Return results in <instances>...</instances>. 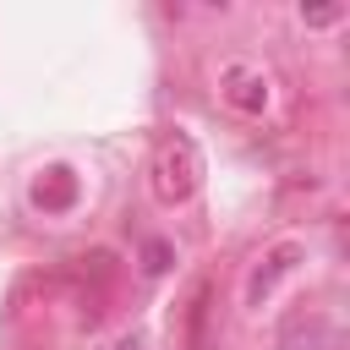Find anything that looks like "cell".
Instances as JSON below:
<instances>
[{"label": "cell", "instance_id": "1", "mask_svg": "<svg viewBox=\"0 0 350 350\" xmlns=\"http://www.w3.org/2000/svg\"><path fill=\"white\" fill-rule=\"evenodd\" d=\"M148 175H153V197H159L164 208L186 202V197L202 186V153H197V142H191L186 131H164V137L153 142Z\"/></svg>", "mask_w": 350, "mask_h": 350}, {"label": "cell", "instance_id": "2", "mask_svg": "<svg viewBox=\"0 0 350 350\" xmlns=\"http://www.w3.org/2000/svg\"><path fill=\"white\" fill-rule=\"evenodd\" d=\"M219 88H224V98H230L235 109H246V115H262V109H268V77H262L257 66H224V71H219Z\"/></svg>", "mask_w": 350, "mask_h": 350}, {"label": "cell", "instance_id": "3", "mask_svg": "<svg viewBox=\"0 0 350 350\" xmlns=\"http://www.w3.org/2000/svg\"><path fill=\"white\" fill-rule=\"evenodd\" d=\"M295 262H301V246H295V241H279V246L252 268V279H246V306H262V301L273 295V284H279Z\"/></svg>", "mask_w": 350, "mask_h": 350}, {"label": "cell", "instance_id": "4", "mask_svg": "<svg viewBox=\"0 0 350 350\" xmlns=\"http://www.w3.org/2000/svg\"><path fill=\"white\" fill-rule=\"evenodd\" d=\"M27 197H33V208H38V213H66V208L77 202V175H71L66 164H49V170L33 180V191H27Z\"/></svg>", "mask_w": 350, "mask_h": 350}, {"label": "cell", "instance_id": "5", "mask_svg": "<svg viewBox=\"0 0 350 350\" xmlns=\"http://www.w3.org/2000/svg\"><path fill=\"white\" fill-rule=\"evenodd\" d=\"M301 22L306 27H334V22H345V5H301Z\"/></svg>", "mask_w": 350, "mask_h": 350}, {"label": "cell", "instance_id": "6", "mask_svg": "<svg viewBox=\"0 0 350 350\" xmlns=\"http://www.w3.org/2000/svg\"><path fill=\"white\" fill-rule=\"evenodd\" d=\"M170 257H175V252H170V241H148V246H142V268H148V273H164V268H170Z\"/></svg>", "mask_w": 350, "mask_h": 350}, {"label": "cell", "instance_id": "7", "mask_svg": "<svg viewBox=\"0 0 350 350\" xmlns=\"http://www.w3.org/2000/svg\"><path fill=\"white\" fill-rule=\"evenodd\" d=\"M104 350H148V339H142V334H120V339H109Z\"/></svg>", "mask_w": 350, "mask_h": 350}]
</instances>
